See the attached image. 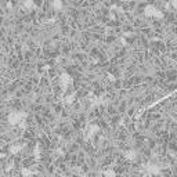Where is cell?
Listing matches in <instances>:
<instances>
[{
	"instance_id": "obj_1",
	"label": "cell",
	"mask_w": 177,
	"mask_h": 177,
	"mask_svg": "<svg viewBox=\"0 0 177 177\" xmlns=\"http://www.w3.org/2000/svg\"><path fill=\"white\" fill-rule=\"evenodd\" d=\"M124 158L129 160H136V158H137V152L134 151V149H127V151H124Z\"/></svg>"
},
{
	"instance_id": "obj_2",
	"label": "cell",
	"mask_w": 177,
	"mask_h": 177,
	"mask_svg": "<svg viewBox=\"0 0 177 177\" xmlns=\"http://www.w3.org/2000/svg\"><path fill=\"white\" fill-rule=\"evenodd\" d=\"M21 149H22V144H13V145L10 147V152H11V154H18Z\"/></svg>"
},
{
	"instance_id": "obj_3",
	"label": "cell",
	"mask_w": 177,
	"mask_h": 177,
	"mask_svg": "<svg viewBox=\"0 0 177 177\" xmlns=\"http://www.w3.org/2000/svg\"><path fill=\"white\" fill-rule=\"evenodd\" d=\"M102 174H104V177H116V173L112 170V169H107V170H104Z\"/></svg>"
}]
</instances>
